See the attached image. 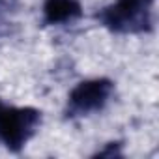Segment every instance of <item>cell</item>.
<instances>
[{"label":"cell","mask_w":159,"mask_h":159,"mask_svg":"<svg viewBox=\"0 0 159 159\" xmlns=\"http://www.w3.org/2000/svg\"><path fill=\"white\" fill-rule=\"evenodd\" d=\"M152 6L153 0H116L96 17L111 32L139 34L152 28Z\"/></svg>","instance_id":"cell-1"},{"label":"cell","mask_w":159,"mask_h":159,"mask_svg":"<svg viewBox=\"0 0 159 159\" xmlns=\"http://www.w3.org/2000/svg\"><path fill=\"white\" fill-rule=\"evenodd\" d=\"M41 112L32 107H4L0 103V142L10 152H19L36 133Z\"/></svg>","instance_id":"cell-2"},{"label":"cell","mask_w":159,"mask_h":159,"mask_svg":"<svg viewBox=\"0 0 159 159\" xmlns=\"http://www.w3.org/2000/svg\"><path fill=\"white\" fill-rule=\"evenodd\" d=\"M112 81L109 79H90L79 83L67 99V114L69 116H86L90 112L101 111L112 94Z\"/></svg>","instance_id":"cell-3"},{"label":"cell","mask_w":159,"mask_h":159,"mask_svg":"<svg viewBox=\"0 0 159 159\" xmlns=\"http://www.w3.org/2000/svg\"><path fill=\"white\" fill-rule=\"evenodd\" d=\"M83 15V6L79 0H45L43 2V23L64 25Z\"/></svg>","instance_id":"cell-4"},{"label":"cell","mask_w":159,"mask_h":159,"mask_svg":"<svg viewBox=\"0 0 159 159\" xmlns=\"http://www.w3.org/2000/svg\"><path fill=\"white\" fill-rule=\"evenodd\" d=\"M96 155L99 157H114V155H120V142H109V146L101 152H98Z\"/></svg>","instance_id":"cell-5"},{"label":"cell","mask_w":159,"mask_h":159,"mask_svg":"<svg viewBox=\"0 0 159 159\" xmlns=\"http://www.w3.org/2000/svg\"><path fill=\"white\" fill-rule=\"evenodd\" d=\"M13 4H15V0H0V13H2V11H8Z\"/></svg>","instance_id":"cell-6"}]
</instances>
